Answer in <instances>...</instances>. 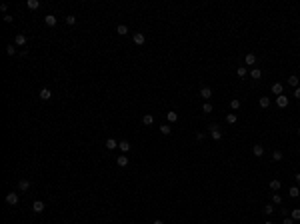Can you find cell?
<instances>
[{
	"instance_id": "cell-1",
	"label": "cell",
	"mask_w": 300,
	"mask_h": 224,
	"mask_svg": "<svg viewBox=\"0 0 300 224\" xmlns=\"http://www.w3.org/2000/svg\"><path fill=\"white\" fill-rule=\"evenodd\" d=\"M132 40H134V44H136V46H142V44L146 42V36H144L142 32H136V34L132 36Z\"/></svg>"
},
{
	"instance_id": "cell-2",
	"label": "cell",
	"mask_w": 300,
	"mask_h": 224,
	"mask_svg": "<svg viewBox=\"0 0 300 224\" xmlns=\"http://www.w3.org/2000/svg\"><path fill=\"white\" fill-rule=\"evenodd\" d=\"M6 202L10 206H16L18 204V194H16V192H8L6 194Z\"/></svg>"
},
{
	"instance_id": "cell-3",
	"label": "cell",
	"mask_w": 300,
	"mask_h": 224,
	"mask_svg": "<svg viewBox=\"0 0 300 224\" xmlns=\"http://www.w3.org/2000/svg\"><path fill=\"white\" fill-rule=\"evenodd\" d=\"M276 104H278V108H286L288 106V96H284V94L276 96Z\"/></svg>"
},
{
	"instance_id": "cell-4",
	"label": "cell",
	"mask_w": 300,
	"mask_h": 224,
	"mask_svg": "<svg viewBox=\"0 0 300 224\" xmlns=\"http://www.w3.org/2000/svg\"><path fill=\"white\" fill-rule=\"evenodd\" d=\"M32 210L36 212V214H40V212H44V202H42V200H36V202L32 204Z\"/></svg>"
},
{
	"instance_id": "cell-5",
	"label": "cell",
	"mask_w": 300,
	"mask_h": 224,
	"mask_svg": "<svg viewBox=\"0 0 300 224\" xmlns=\"http://www.w3.org/2000/svg\"><path fill=\"white\" fill-rule=\"evenodd\" d=\"M200 96H202L204 100H208L210 96H212V90H210L208 86H202V88H200Z\"/></svg>"
},
{
	"instance_id": "cell-6",
	"label": "cell",
	"mask_w": 300,
	"mask_h": 224,
	"mask_svg": "<svg viewBox=\"0 0 300 224\" xmlns=\"http://www.w3.org/2000/svg\"><path fill=\"white\" fill-rule=\"evenodd\" d=\"M252 154L254 156H262V154H264V146L262 144H254L252 146Z\"/></svg>"
},
{
	"instance_id": "cell-7",
	"label": "cell",
	"mask_w": 300,
	"mask_h": 224,
	"mask_svg": "<svg viewBox=\"0 0 300 224\" xmlns=\"http://www.w3.org/2000/svg\"><path fill=\"white\" fill-rule=\"evenodd\" d=\"M44 22H46V26H56V16L48 14V16H44Z\"/></svg>"
},
{
	"instance_id": "cell-8",
	"label": "cell",
	"mask_w": 300,
	"mask_h": 224,
	"mask_svg": "<svg viewBox=\"0 0 300 224\" xmlns=\"http://www.w3.org/2000/svg\"><path fill=\"white\" fill-rule=\"evenodd\" d=\"M118 148L122 150V154H126V152L130 150V142H128V140H122V142H118Z\"/></svg>"
},
{
	"instance_id": "cell-9",
	"label": "cell",
	"mask_w": 300,
	"mask_h": 224,
	"mask_svg": "<svg viewBox=\"0 0 300 224\" xmlns=\"http://www.w3.org/2000/svg\"><path fill=\"white\" fill-rule=\"evenodd\" d=\"M40 98L42 100H50L52 98V92H50L48 88H42V90H40Z\"/></svg>"
},
{
	"instance_id": "cell-10",
	"label": "cell",
	"mask_w": 300,
	"mask_h": 224,
	"mask_svg": "<svg viewBox=\"0 0 300 224\" xmlns=\"http://www.w3.org/2000/svg\"><path fill=\"white\" fill-rule=\"evenodd\" d=\"M282 90H284V88H282V84H280V82H276V84H272V92L276 94V96H280V94H284V92H282Z\"/></svg>"
},
{
	"instance_id": "cell-11",
	"label": "cell",
	"mask_w": 300,
	"mask_h": 224,
	"mask_svg": "<svg viewBox=\"0 0 300 224\" xmlns=\"http://www.w3.org/2000/svg\"><path fill=\"white\" fill-rule=\"evenodd\" d=\"M298 82H300V80H298V76H296V74H292V76H290V78H288V84H290V86H294V88H298Z\"/></svg>"
},
{
	"instance_id": "cell-12",
	"label": "cell",
	"mask_w": 300,
	"mask_h": 224,
	"mask_svg": "<svg viewBox=\"0 0 300 224\" xmlns=\"http://www.w3.org/2000/svg\"><path fill=\"white\" fill-rule=\"evenodd\" d=\"M106 148L108 150H114V148H118V142H116L114 138H108L106 140Z\"/></svg>"
},
{
	"instance_id": "cell-13",
	"label": "cell",
	"mask_w": 300,
	"mask_h": 224,
	"mask_svg": "<svg viewBox=\"0 0 300 224\" xmlns=\"http://www.w3.org/2000/svg\"><path fill=\"white\" fill-rule=\"evenodd\" d=\"M116 164H118V166H128V158H126V154L118 156V158H116Z\"/></svg>"
},
{
	"instance_id": "cell-14",
	"label": "cell",
	"mask_w": 300,
	"mask_h": 224,
	"mask_svg": "<svg viewBox=\"0 0 300 224\" xmlns=\"http://www.w3.org/2000/svg\"><path fill=\"white\" fill-rule=\"evenodd\" d=\"M116 32H118L120 36H126V34H128V26H126V24H120V26L116 28Z\"/></svg>"
},
{
	"instance_id": "cell-15",
	"label": "cell",
	"mask_w": 300,
	"mask_h": 224,
	"mask_svg": "<svg viewBox=\"0 0 300 224\" xmlns=\"http://www.w3.org/2000/svg\"><path fill=\"white\" fill-rule=\"evenodd\" d=\"M14 42H16L18 46H24V44H26V36H24V34H18V36H16V40H14Z\"/></svg>"
},
{
	"instance_id": "cell-16",
	"label": "cell",
	"mask_w": 300,
	"mask_h": 224,
	"mask_svg": "<svg viewBox=\"0 0 300 224\" xmlns=\"http://www.w3.org/2000/svg\"><path fill=\"white\" fill-rule=\"evenodd\" d=\"M288 194H290L292 198H298L300 196V188H298V186H292V188L288 190Z\"/></svg>"
},
{
	"instance_id": "cell-17",
	"label": "cell",
	"mask_w": 300,
	"mask_h": 224,
	"mask_svg": "<svg viewBox=\"0 0 300 224\" xmlns=\"http://www.w3.org/2000/svg\"><path fill=\"white\" fill-rule=\"evenodd\" d=\"M166 118H168V122H172V124H174V122L178 120V114H176V112H168Z\"/></svg>"
},
{
	"instance_id": "cell-18",
	"label": "cell",
	"mask_w": 300,
	"mask_h": 224,
	"mask_svg": "<svg viewBox=\"0 0 300 224\" xmlns=\"http://www.w3.org/2000/svg\"><path fill=\"white\" fill-rule=\"evenodd\" d=\"M18 188H20V190H28V188H30V182H28V180H20Z\"/></svg>"
},
{
	"instance_id": "cell-19",
	"label": "cell",
	"mask_w": 300,
	"mask_h": 224,
	"mask_svg": "<svg viewBox=\"0 0 300 224\" xmlns=\"http://www.w3.org/2000/svg\"><path fill=\"white\" fill-rule=\"evenodd\" d=\"M260 106H262V108H268V106H270V98H268V96H262V98H260Z\"/></svg>"
},
{
	"instance_id": "cell-20",
	"label": "cell",
	"mask_w": 300,
	"mask_h": 224,
	"mask_svg": "<svg viewBox=\"0 0 300 224\" xmlns=\"http://www.w3.org/2000/svg\"><path fill=\"white\" fill-rule=\"evenodd\" d=\"M244 62H246V64H250V66H252L254 62H256V56H254V54H246V58H244Z\"/></svg>"
},
{
	"instance_id": "cell-21",
	"label": "cell",
	"mask_w": 300,
	"mask_h": 224,
	"mask_svg": "<svg viewBox=\"0 0 300 224\" xmlns=\"http://www.w3.org/2000/svg\"><path fill=\"white\" fill-rule=\"evenodd\" d=\"M250 76H252V78H254V80H258V78H260V76H262V72H260V70H258V68H252V70H250Z\"/></svg>"
},
{
	"instance_id": "cell-22",
	"label": "cell",
	"mask_w": 300,
	"mask_h": 224,
	"mask_svg": "<svg viewBox=\"0 0 300 224\" xmlns=\"http://www.w3.org/2000/svg\"><path fill=\"white\" fill-rule=\"evenodd\" d=\"M38 6H40L38 0H28V8H30V10H36Z\"/></svg>"
},
{
	"instance_id": "cell-23",
	"label": "cell",
	"mask_w": 300,
	"mask_h": 224,
	"mask_svg": "<svg viewBox=\"0 0 300 224\" xmlns=\"http://www.w3.org/2000/svg\"><path fill=\"white\" fill-rule=\"evenodd\" d=\"M160 132H162V134H170V132H172V128H170L168 124H162V126H160Z\"/></svg>"
},
{
	"instance_id": "cell-24",
	"label": "cell",
	"mask_w": 300,
	"mask_h": 224,
	"mask_svg": "<svg viewBox=\"0 0 300 224\" xmlns=\"http://www.w3.org/2000/svg\"><path fill=\"white\" fill-rule=\"evenodd\" d=\"M142 122H144V124H146V126H150V124H152V122H154V118H152V116H150V114H146V116L142 118Z\"/></svg>"
},
{
	"instance_id": "cell-25",
	"label": "cell",
	"mask_w": 300,
	"mask_h": 224,
	"mask_svg": "<svg viewBox=\"0 0 300 224\" xmlns=\"http://www.w3.org/2000/svg\"><path fill=\"white\" fill-rule=\"evenodd\" d=\"M240 106H242V104H240V100H236V98H234L232 102H230V108H232V110H238Z\"/></svg>"
},
{
	"instance_id": "cell-26",
	"label": "cell",
	"mask_w": 300,
	"mask_h": 224,
	"mask_svg": "<svg viewBox=\"0 0 300 224\" xmlns=\"http://www.w3.org/2000/svg\"><path fill=\"white\" fill-rule=\"evenodd\" d=\"M226 122H228V124H236V114H228Z\"/></svg>"
},
{
	"instance_id": "cell-27",
	"label": "cell",
	"mask_w": 300,
	"mask_h": 224,
	"mask_svg": "<svg viewBox=\"0 0 300 224\" xmlns=\"http://www.w3.org/2000/svg\"><path fill=\"white\" fill-rule=\"evenodd\" d=\"M278 188H280L278 180H270V190H278Z\"/></svg>"
},
{
	"instance_id": "cell-28",
	"label": "cell",
	"mask_w": 300,
	"mask_h": 224,
	"mask_svg": "<svg viewBox=\"0 0 300 224\" xmlns=\"http://www.w3.org/2000/svg\"><path fill=\"white\" fill-rule=\"evenodd\" d=\"M202 112H204V114H208V112H212V104H208V102H204V106H202Z\"/></svg>"
},
{
	"instance_id": "cell-29",
	"label": "cell",
	"mask_w": 300,
	"mask_h": 224,
	"mask_svg": "<svg viewBox=\"0 0 300 224\" xmlns=\"http://www.w3.org/2000/svg\"><path fill=\"white\" fill-rule=\"evenodd\" d=\"M236 74H238L240 78H244V76H246V68H244V66H240L238 70H236Z\"/></svg>"
},
{
	"instance_id": "cell-30",
	"label": "cell",
	"mask_w": 300,
	"mask_h": 224,
	"mask_svg": "<svg viewBox=\"0 0 300 224\" xmlns=\"http://www.w3.org/2000/svg\"><path fill=\"white\" fill-rule=\"evenodd\" d=\"M272 160H282V152H280V150H274V152H272Z\"/></svg>"
},
{
	"instance_id": "cell-31",
	"label": "cell",
	"mask_w": 300,
	"mask_h": 224,
	"mask_svg": "<svg viewBox=\"0 0 300 224\" xmlns=\"http://www.w3.org/2000/svg\"><path fill=\"white\" fill-rule=\"evenodd\" d=\"M6 54H10V56H14V54H16V48H14L12 44H8V46H6Z\"/></svg>"
},
{
	"instance_id": "cell-32",
	"label": "cell",
	"mask_w": 300,
	"mask_h": 224,
	"mask_svg": "<svg viewBox=\"0 0 300 224\" xmlns=\"http://www.w3.org/2000/svg\"><path fill=\"white\" fill-rule=\"evenodd\" d=\"M292 220H300V208H294L292 210Z\"/></svg>"
},
{
	"instance_id": "cell-33",
	"label": "cell",
	"mask_w": 300,
	"mask_h": 224,
	"mask_svg": "<svg viewBox=\"0 0 300 224\" xmlns=\"http://www.w3.org/2000/svg\"><path fill=\"white\" fill-rule=\"evenodd\" d=\"M66 22L70 26H74V24H76V16H66Z\"/></svg>"
},
{
	"instance_id": "cell-34",
	"label": "cell",
	"mask_w": 300,
	"mask_h": 224,
	"mask_svg": "<svg viewBox=\"0 0 300 224\" xmlns=\"http://www.w3.org/2000/svg\"><path fill=\"white\" fill-rule=\"evenodd\" d=\"M272 202H274V204H280V202H282V196H280V194H274V196H272Z\"/></svg>"
},
{
	"instance_id": "cell-35",
	"label": "cell",
	"mask_w": 300,
	"mask_h": 224,
	"mask_svg": "<svg viewBox=\"0 0 300 224\" xmlns=\"http://www.w3.org/2000/svg\"><path fill=\"white\" fill-rule=\"evenodd\" d=\"M272 212H274V208H272L270 204H268V206H264V214H266V216H270Z\"/></svg>"
},
{
	"instance_id": "cell-36",
	"label": "cell",
	"mask_w": 300,
	"mask_h": 224,
	"mask_svg": "<svg viewBox=\"0 0 300 224\" xmlns=\"http://www.w3.org/2000/svg\"><path fill=\"white\" fill-rule=\"evenodd\" d=\"M212 138H214V140H220V138H222V132H220V130H214V132H212Z\"/></svg>"
},
{
	"instance_id": "cell-37",
	"label": "cell",
	"mask_w": 300,
	"mask_h": 224,
	"mask_svg": "<svg viewBox=\"0 0 300 224\" xmlns=\"http://www.w3.org/2000/svg\"><path fill=\"white\" fill-rule=\"evenodd\" d=\"M208 130L214 132V130H218V124H208Z\"/></svg>"
},
{
	"instance_id": "cell-38",
	"label": "cell",
	"mask_w": 300,
	"mask_h": 224,
	"mask_svg": "<svg viewBox=\"0 0 300 224\" xmlns=\"http://www.w3.org/2000/svg\"><path fill=\"white\" fill-rule=\"evenodd\" d=\"M12 20H14V18H12V16H10V14H6V16H4V22H8V24H10Z\"/></svg>"
},
{
	"instance_id": "cell-39",
	"label": "cell",
	"mask_w": 300,
	"mask_h": 224,
	"mask_svg": "<svg viewBox=\"0 0 300 224\" xmlns=\"http://www.w3.org/2000/svg\"><path fill=\"white\" fill-rule=\"evenodd\" d=\"M294 96L300 100V86H298V88H294Z\"/></svg>"
},
{
	"instance_id": "cell-40",
	"label": "cell",
	"mask_w": 300,
	"mask_h": 224,
	"mask_svg": "<svg viewBox=\"0 0 300 224\" xmlns=\"http://www.w3.org/2000/svg\"><path fill=\"white\" fill-rule=\"evenodd\" d=\"M284 224H294V220L292 218H284Z\"/></svg>"
},
{
	"instance_id": "cell-41",
	"label": "cell",
	"mask_w": 300,
	"mask_h": 224,
	"mask_svg": "<svg viewBox=\"0 0 300 224\" xmlns=\"http://www.w3.org/2000/svg\"><path fill=\"white\" fill-rule=\"evenodd\" d=\"M296 182H298V186H300V174H296Z\"/></svg>"
},
{
	"instance_id": "cell-42",
	"label": "cell",
	"mask_w": 300,
	"mask_h": 224,
	"mask_svg": "<svg viewBox=\"0 0 300 224\" xmlns=\"http://www.w3.org/2000/svg\"><path fill=\"white\" fill-rule=\"evenodd\" d=\"M154 224H164V222H162V220H154Z\"/></svg>"
},
{
	"instance_id": "cell-43",
	"label": "cell",
	"mask_w": 300,
	"mask_h": 224,
	"mask_svg": "<svg viewBox=\"0 0 300 224\" xmlns=\"http://www.w3.org/2000/svg\"><path fill=\"white\" fill-rule=\"evenodd\" d=\"M264 224H272V222H270V220H268V222H264Z\"/></svg>"
},
{
	"instance_id": "cell-44",
	"label": "cell",
	"mask_w": 300,
	"mask_h": 224,
	"mask_svg": "<svg viewBox=\"0 0 300 224\" xmlns=\"http://www.w3.org/2000/svg\"><path fill=\"white\" fill-rule=\"evenodd\" d=\"M298 134H300V128H298Z\"/></svg>"
},
{
	"instance_id": "cell-45",
	"label": "cell",
	"mask_w": 300,
	"mask_h": 224,
	"mask_svg": "<svg viewBox=\"0 0 300 224\" xmlns=\"http://www.w3.org/2000/svg\"><path fill=\"white\" fill-rule=\"evenodd\" d=\"M298 152H300V148H298Z\"/></svg>"
}]
</instances>
